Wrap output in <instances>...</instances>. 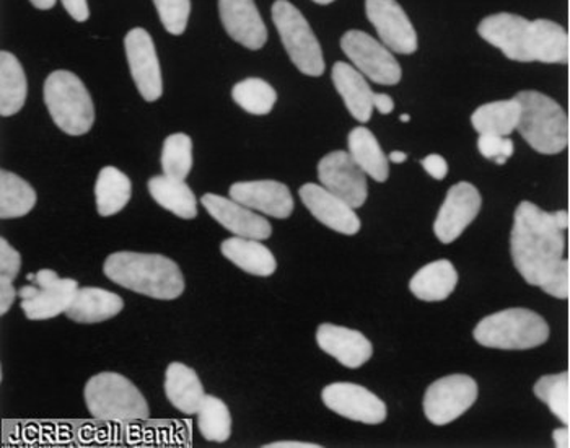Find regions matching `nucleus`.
Wrapping results in <instances>:
<instances>
[{"instance_id": "1", "label": "nucleus", "mask_w": 570, "mask_h": 448, "mask_svg": "<svg viewBox=\"0 0 570 448\" xmlns=\"http://www.w3.org/2000/svg\"><path fill=\"white\" fill-rule=\"evenodd\" d=\"M569 214L547 213L523 201L513 214L510 253L517 271L528 284L556 299L569 298L568 246Z\"/></svg>"}, {"instance_id": "2", "label": "nucleus", "mask_w": 570, "mask_h": 448, "mask_svg": "<svg viewBox=\"0 0 570 448\" xmlns=\"http://www.w3.org/2000/svg\"><path fill=\"white\" fill-rule=\"evenodd\" d=\"M105 276L137 294L175 300L185 292V277L170 257L150 253L118 252L107 257Z\"/></svg>"}, {"instance_id": "3", "label": "nucleus", "mask_w": 570, "mask_h": 448, "mask_svg": "<svg viewBox=\"0 0 570 448\" xmlns=\"http://www.w3.org/2000/svg\"><path fill=\"white\" fill-rule=\"evenodd\" d=\"M515 98L522 107L517 130L531 149L544 155L566 150L569 144V119L561 105L534 90L520 91Z\"/></svg>"}, {"instance_id": "4", "label": "nucleus", "mask_w": 570, "mask_h": 448, "mask_svg": "<svg viewBox=\"0 0 570 448\" xmlns=\"http://www.w3.org/2000/svg\"><path fill=\"white\" fill-rule=\"evenodd\" d=\"M88 411L100 421L132 422L146 421L150 411L139 388L115 372L98 373L86 384Z\"/></svg>"}, {"instance_id": "5", "label": "nucleus", "mask_w": 570, "mask_h": 448, "mask_svg": "<svg viewBox=\"0 0 570 448\" xmlns=\"http://www.w3.org/2000/svg\"><path fill=\"white\" fill-rule=\"evenodd\" d=\"M478 344L504 351H527L549 340L547 320L527 309H509L485 316L474 328Z\"/></svg>"}, {"instance_id": "6", "label": "nucleus", "mask_w": 570, "mask_h": 448, "mask_svg": "<svg viewBox=\"0 0 570 448\" xmlns=\"http://www.w3.org/2000/svg\"><path fill=\"white\" fill-rule=\"evenodd\" d=\"M45 104L52 121L69 136H83L95 123V108L82 80L69 70H56L45 82Z\"/></svg>"}, {"instance_id": "7", "label": "nucleus", "mask_w": 570, "mask_h": 448, "mask_svg": "<svg viewBox=\"0 0 570 448\" xmlns=\"http://www.w3.org/2000/svg\"><path fill=\"white\" fill-rule=\"evenodd\" d=\"M273 20L294 66L305 76H323L325 58L322 46L301 10L288 0H276L273 6Z\"/></svg>"}, {"instance_id": "8", "label": "nucleus", "mask_w": 570, "mask_h": 448, "mask_svg": "<svg viewBox=\"0 0 570 448\" xmlns=\"http://www.w3.org/2000/svg\"><path fill=\"white\" fill-rule=\"evenodd\" d=\"M478 33L489 45L501 49L510 61H537V25L523 17L505 12L485 17Z\"/></svg>"}, {"instance_id": "9", "label": "nucleus", "mask_w": 570, "mask_h": 448, "mask_svg": "<svg viewBox=\"0 0 570 448\" xmlns=\"http://www.w3.org/2000/svg\"><path fill=\"white\" fill-rule=\"evenodd\" d=\"M79 284L73 279L59 277L52 270H41L37 273L35 285L20 289L22 310L28 320L41 321L56 319L66 313L73 302Z\"/></svg>"}, {"instance_id": "10", "label": "nucleus", "mask_w": 570, "mask_h": 448, "mask_svg": "<svg viewBox=\"0 0 570 448\" xmlns=\"http://www.w3.org/2000/svg\"><path fill=\"white\" fill-rule=\"evenodd\" d=\"M344 55L355 69L380 86H396L403 77L400 62L385 45L361 30H351L341 40Z\"/></svg>"}, {"instance_id": "11", "label": "nucleus", "mask_w": 570, "mask_h": 448, "mask_svg": "<svg viewBox=\"0 0 570 448\" xmlns=\"http://www.w3.org/2000/svg\"><path fill=\"white\" fill-rule=\"evenodd\" d=\"M478 400V383L471 377H443L424 395V412L435 426H445L461 418Z\"/></svg>"}, {"instance_id": "12", "label": "nucleus", "mask_w": 570, "mask_h": 448, "mask_svg": "<svg viewBox=\"0 0 570 448\" xmlns=\"http://www.w3.org/2000/svg\"><path fill=\"white\" fill-rule=\"evenodd\" d=\"M367 173L362 171L350 152L336 150L323 157L318 164L320 183L328 192L346 201L351 207L364 206L368 196Z\"/></svg>"}, {"instance_id": "13", "label": "nucleus", "mask_w": 570, "mask_h": 448, "mask_svg": "<svg viewBox=\"0 0 570 448\" xmlns=\"http://www.w3.org/2000/svg\"><path fill=\"white\" fill-rule=\"evenodd\" d=\"M365 12L382 43L393 52L417 51V33L410 17L396 0H365Z\"/></svg>"}, {"instance_id": "14", "label": "nucleus", "mask_w": 570, "mask_h": 448, "mask_svg": "<svg viewBox=\"0 0 570 448\" xmlns=\"http://www.w3.org/2000/svg\"><path fill=\"white\" fill-rule=\"evenodd\" d=\"M322 398L326 408L351 421L371 426L382 425L389 415L386 405L361 384L331 383L323 390Z\"/></svg>"}, {"instance_id": "15", "label": "nucleus", "mask_w": 570, "mask_h": 448, "mask_svg": "<svg viewBox=\"0 0 570 448\" xmlns=\"http://www.w3.org/2000/svg\"><path fill=\"white\" fill-rule=\"evenodd\" d=\"M126 58L137 90L146 101H157L164 94L160 62L150 35L134 28L125 38Z\"/></svg>"}, {"instance_id": "16", "label": "nucleus", "mask_w": 570, "mask_h": 448, "mask_svg": "<svg viewBox=\"0 0 570 448\" xmlns=\"http://www.w3.org/2000/svg\"><path fill=\"white\" fill-rule=\"evenodd\" d=\"M481 206H483V197L476 186L468 182L453 185L446 193L434 222V232L440 242H455L466 231L468 225L478 217Z\"/></svg>"}, {"instance_id": "17", "label": "nucleus", "mask_w": 570, "mask_h": 448, "mask_svg": "<svg viewBox=\"0 0 570 448\" xmlns=\"http://www.w3.org/2000/svg\"><path fill=\"white\" fill-rule=\"evenodd\" d=\"M200 203L206 207L210 217L219 222L222 227L227 228L230 234L243 236V238L259 240V242L273 235V227L267 218L249 207L243 206L232 197L228 199V197L207 193L200 197Z\"/></svg>"}, {"instance_id": "18", "label": "nucleus", "mask_w": 570, "mask_h": 448, "mask_svg": "<svg viewBox=\"0 0 570 448\" xmlns=\"http://www.w3.org/2000/svg\"><path fill=\"white\" fill-rule=\"evenodd\" d=\"M302 203L316 221L343 235H355L361 231V218L346 201L328 192L323 185L307 183L298 189Z\"/></svg>"}, {"instance_id": "19", "label": "nucleus", "mask_w": 570, "mask_h": 448, "mask_svg": "<svg viewBox=\"0 0 570 448\" xmlns=\"http://www.w3.org/2000/svg\"><path fill=\"white\" fill-rule=\"evenodd\" d=\"M230 197L249 210L271 215L276 218H287L294 213V197L284 183L274 179L263 182H240L230 186Z\"/></svg>"}, {"instance_id": "20", "label": "nucleus", "mask_w": 570, "mask_h": 448, "mask_svg": "<svg viewBox=\"0 0 570 448\" xmlns=\"http://www.w3.org/2000/svg\"><path fill=\"white\" fill-rule=\"evenodd\" d=\"M219 13L232 40L253 51L266 45L267 28L255 0H219Z\"/></svg>"}, {"instance_id": "21", "label": "nucleus", "mask_w": 570, "mask_h": 448, "mask_svg": "<svg viewBox=\"0 0 570 448\" xmlns=\"http://www.w3.org/2000/svg\"><path fill=\"white\" fill-rule=\"evenodd\" d=\"M316 342L323 352L347 369H358L371 361L373 354L372 342L361 331L336 324H320L316 330Z\"/></svg>"}, {"instance_id": "22", "label": "nucleus", "mask_w": 570, "mask_h": 448, "mask_svg": "<svg viewBox=\"0 0 570 448\" xmlns=\"http://www.w3.org/2000/svg\"><path fill=\"white\" fill-rule=\"evenodd\" d=\"M334 87L343 97L352 118L358 123H368L373 113V91L365 80L364 74L347 62H336L333 67Z\"/></svg>"}, {"instance_id": "23", "label": "nucleus", "mask_w": 570, "mask_h": 448, "mask_svg": "<svg viewBox=\"0 0 570 448\" xmlns=\"http://www.w3.org/2000/svg\"><path fill=\"white\" fill-rule=\"evenodd\" d=\"M125 309V300L115 292L100 288H82L77 291L66 315L76 323H101L118 315Z\"/></svg>"}, {"instance_id": "24", "label": "nucleus", "mask_w": 570, "mask_h": 448, "mask_svg": "<svg viewBox=\"0 0 570 448\" xmlns=\"http://www.w3.org/2000/svg\"><path fill=\"white\" fill-rule=\"evenodd\" d=\"M165 393L178 411L189 416L198 415L200 403L206 397L198 373L181 362L168 366L165 373Z\"/></svg>"}, {"instance_id": "25", "label": "nucleus", "mask_w": 570, "mask_h": 448, "mask_svg": "<svg viewBox=\"0 0 570 448\" xmlns=\"http://www.w3.org/2000/svg\"><path fill=\"white\" fill-rule=\"evenodd\" d=\"M220 252L235 266L252 276L267 277L276 273V257L259 240L234 236L222 243Z\"/></svg>"}, {"instance_id": "26", "label": "nucleus", "mask_w": 570, "mask_h": 448, "mask_svg": "<svg viewBox=\"0 0 570 448\" xmlns=\"http://www.w3.org/2000/svg\"><path fill=\"white\" fill-rule=\"evenodd\" d=\"M459 284L456 267L449 260L425 264L410 282L411 292L424 302H442L449 299Z\"/></svg>"}, {"instance_id": "27", "label": "nucleus", "mask_w": 570, "mask_h": 448, "mask_svg": "<svg viewBox=\"0 0 570 448\" xmlns=\"http://www.w3.org/2000/svg\"><path fill=\"white\" fill-rule=\"evenodd\" d=\"M149 192L158 206L178 217L189 221L198 215V201L185 179H176L167 175L154 176L149 182Z\"/></svg>"}, {"instance_id": "28", "label": "nucleus", "mask_w": 570, "mask_h": 448, "mask_svg": "<svg viewBox=\"0 0 570 448\" xmlns=\"http://www.w3.org/2000/svg\"><path fill=\"white\" fill-rule=\"evenodd\" d=\"M522 107L515 97L512 100L492 101L476 109L471 116V125L480 133L489 136L509 137L519 128Z\"/></svg>"}, {"instance_id": "29", "label": "nucleus", "mask_w": 570, "mask_h": 448, "mask_svg": "<svg viewBox=\"0 0 570 448\" xmlns=\"http://www.w3.org/2000/svg\"><path fill=\"white\" fill-rule=\"evenodd\" d=\"M132 185L128 175L116 167H105L95 183V199L101 217L121 213L131 199Z\"/></svg>"}, {"instance_id": "30", "label": "nucleus", "mask_w": 570, "mask_h": 448, "mask_svg": "<svg viewBox=\"0 0 570 448\" xmlns=\"http://www.w3.org/2000/svg\"><path fill=\"white\" fill-rule=\"evenodd\" d=\"M350 154L355 164L379 183H385L390 176L389 157L383 154L379 140L367 128H354L350 134Z\"/></svg>"}, {"instance_id": "31", "label": "nucleus", "mask_w": 570, "mask_h": 448, "mask_svg": "<svg viewBox=\"0 0 570 448\" xmlns=\"http://www.w3.org/2000/svg\"><path fill=\"white\" fill-rule=\"evenodd\" d=\"M27 76L19 59L9 51L0 55V115L13 116L27 101Z\"/></svg>"}, {"instance_id": "32", "label": "nucleus", "mask_w": 570, "mask_h": 448, "mask_svg": "<svg viewBox=\"0 0 570 448\" xmlns=\"http://www.w3.org/2000/svg\"><path fill=\"white\" fill-rule=\"evenodd\" d=\"M37 192L16 173H0V217L19 218L37 206Z\"/></svg>"}, {"instance_id": "33", "label": "nucleus", "mask_w": 570, "mask_h": 448, "mask_svg": "<svg viewBox=\"0 0 570 448\" xmlns=\"http://www.w3.org/2000/svg\"><path fill=\"white\" fill-rule=\"evenodd\" d=\"M537 25V61L566 65L569 61L568 31L551 20H534Z\"/></svg>"}, {"instance_id": "34", "label": "nucleus", "mask_w": 570, "mask_h": 448, "mask_svg": "<svg viewBox=\"0 0 570 448\" xmlns=\"http://www.w3.org/2000/svg\"><path fill=\"white\" fill-rule=\"evenodd\" d=\"M200 436L209 442H227L232 434V415L220 398L206 395L198 411Z\"/></svg>"}, {"instance_id": "35", "label": "nucleus", "mask_w": 570, "mask_h": 448, "mask_svg": "<svg viewBox=\"0 0 570 448\" xmlns=\"http://www.w3.org/2000/svg\"><path fill=\"white\" fill-rule=\"evenodd\" d=\"M232 98L249 115L263 116L271 113L277 101V94L271 84L263 79H245L232 90Z\"/></svg>"}, {"instance_id": "36", "label": "nucleus", "mask_w": 570, "mask_h": 448, "mask_svg": "<svg viewBox=\"0 0 570 448\" xmlns=\"http://www.w3.org/2000/svg\"><path fill=\"white\" fill-rule=\"evenodd\" d=\"M534 397L548 406L549 411L568 426L570 421L569 406V373L561 372L554 376H544L534 383Z\"/></svg>"}, {"instance_id": "37", "label": "nucleus", "mask_w": 570, "mask_h": 448, "mask_svg": "<svg viewBox=\"0 0 570 448\" xmlns=\"http://www.w3.org/2000/svg\"><path fill=\"white\" fill-rule=\"evenodd\" d=\"M164 175L186 179L193 168V140L188 134H171L165 139L161 149Z\"/></svg>"}, {"instance_id": "38", "label": "nucleus", "mask_w": 570, "mask_h": 448, "mask_svg": "<svg viewBox=\"0 0 570 448\" xmlns=\"http://www.w3.org/2000/svg\"><path fill=\"white\" fill-rule=\"evenodd\" d=\"M154 6L168 33L175 37L185 33L191 13V0H154Z\"/></svg>"}, {"instance_id": "39", "label": "nucleus", "mask_w": 570, "mask_h": 448, "mask_svg": "<svg viewBox=\"0 0 570 448\" xmlns=\"http://www.w3.org/2000/svg\"><path fill=\"white\" fill-rule=\"evenodd\" d=\"M478 149L483 157L494 160L495 164L504 165L512 157L515 147L509 137L489 136L483 134L478 140Z\"/></svg>"}, {"instance_id": "40", "label": "nucleus", "mask_w": 570, "mask_h": 448, "mask_svg": "<svg viewBox=\"0 0 570 448\" xmlns=\"http://www.w3.org/2000/svg\"><path fill=\"white\" fill-rule=\"evenodd\" d=\"M22 267V255L7 242L0 240V277L16 281Z\"/></svg>"}, {"instance_id": "41", "label": "nucleus", "mask_w": 570, "mask_h": 448, "mask_svg": "<svg viewBox=\"0 0 570 448\" xmlns=\"http://www.w3.org/2000/svg\"><path fill=\"white\" fill-rule=\"evenodd\" d=\"M422 168L435 179H445V176L449 175V164H446L445 158L442 155L431 154L428 157L422 158L421 160Z\"/></svg>"}, {"instance_id": "42", "label": "nucleus", "mask_w": 570, "mask_h": 448, "mask_svg": "<svg viewBox=\"0 0 570 448\" xmlns=\"http://www.w3.org/2000/svg\"><path fill=\"white\" fill-rule=\"evenodd\" d=\"M17 295H19V292L13 288V281L0 277V315H6L9 312L10 306L16 302Z\"/></svg>"}, {"instance_id": "43", "label": "nucleus", "mask_w": 570, "mask_h": 448, "mask_svg": "<svg viewBox=\"0 0 570 448\" xmlns=\"http://www.w3.org/2000/svg\"><path fill=\"white\" fill-rule=\"evenodd\" d=\"M65 6L66 12L72 17L76 22H87L90 17V10H88L87 0H61Z\"/></svg>"}, {"instance_id": "44", "label": "nucleus", "mask_w": 570, "mask_h": 448, "mask_svg": "<svg viewBox=\"0 0 570 448\" xmlns=\"http://www.w3.org/2000/svg\"><path fill=\"white\" fill-rule=\"evenodd\" d=\"M373 107L379 109L382 115H390L395 109V101L390 95L373 94Z\"/></svg>"}, {"instance_id": "45", "label": "nucleus", "mask_w": 570, "mask_h": 448, "mask_svg": "<svg viewBox=\"0 0 570 448\" xmlns=\"http://www.w3.org/2000/svg\"><path fill=\"white\" fill-rule=\"evenodd\" d=\"M552 440H554L556 447H570V436L568 427H564V429H556L554 432H552Z\"/></svg>"}, {"instance_id": "46", "label": "nucleus", "mask_w": 570, "mask_h": 448, "mask_svg": "<svg viewBox=\"0 0 570 448\" xmlns=\"http://www.w3.org/2000/svg\"><path fill=\"white\" fill-rule=\"evenodd\" d=\"M266 448H322V446H318V444H308V442H274V444H267V446H264Z\"/></svg>"}, {"instance_id": "47", "label": "nucleus", "mask_w": 570, "mask_h": 448, "mask_svg": "<svg viewBox=\"0 0 570 448\" xmlns=\"http://www.w3.org/2000/svg\"><path fill=\"white\" fill-rule=\"evenodd\" d=\"M37 9L49 10L56 6V0H30Z\"/></svg>"}, {"instance_id": "48", "label": "nucleus", "mask_w": 570, "mask_h": 448, "mask_svg": "<svg viewBox=\"0 0 570 448\" xmlns=\"http://www.w3.org/2000/svg\"><path fill=\"white\" fill-rule=\"evenodd\" d=\"M407 155L404 152L395 150L389 155V160H392L393 164H404L406 162Z\"/></svg>"}, {"instance_id": "49", "label": "nucleus", "mask_w": 570, "mask_h": 448, "mask_svg": "<svg viewBox=\"0 0 570 448\" xmlns=\"http://www.w3.org/2000/svg\"><path fill=\"white\" fill-rule=\"evenodd\" d=\"M315 3H320V6H328V3H333L334 0H313Z\"/></svg>"}, {"instance_id": "50", "label": "nucleus", "mask_w": 570, "mask_h": 448, "mask_svg": "<svg viewBox=\"0 0 570 448\" xmlns=\"http://www.w3.org/2000/svg\"><path fill=\"white\" fill-rule=\"evenodd\" d=\"M400 119H401V121H403V123H407V121H410V115H401V118H400Z\"/></svg>"}]
</instances>
